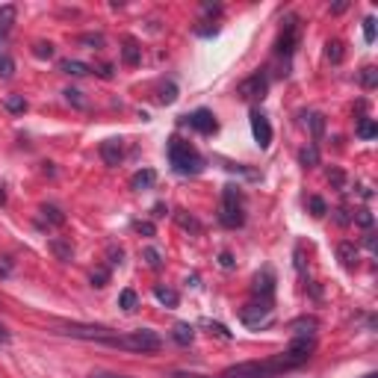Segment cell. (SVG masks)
Wrapping results in <instances>:
<instances>
[{"label": "cell", "instance_id": "cell-5", "mask_svg": "<svg viewBox=\"0 0 378 378\" xmlns=\"http://www.w3.org/2000/svg\"><path fill=\"white\" fill-rule=\"evenodd\" d=\"M299 36H302V24H299L296 15H292V18L284 21L281 33H278V41H275V53H278V57H290V53L296 50V45H299Z\"/></svg>", "mask_w": 378, "mask_h": 378}, {"label": "cell", "instance_id": "cell-2", "mask_svg": "<svg viewBox=\"0 0 378 378\" xmlns=\"http://www.w3.org/2000/svg\"><path fill=\"white\" fill-rule=\"evenodd\" d=\"M104 346H109V349H121V352L151 355V352H160V349H163V340H160V334H157V331H151V328H136V331L116 334V337H109Z\"/></svg>", "mask_w": 378, "mask_h": 378}, {"label": "cell", "instance_id": "cell-1", "mask_svg": "<svg viewBox=\"0 0 378 378\" xmlns=\"http://www.w3.org/2000/svg\"><path fill=\"white\" fill-rule=\"evenodd\" d=\"M290 370H296V360L287 352L266 358V360H243V363H231V367L222 372V378H278Z\"/></svg>", "mask_w": 378, "mask_h": 378}, {"label": "cell", "instance_id": "cell-34", "mask_svg": "<svg viewBox=\"0 0 378 378\" xmlns=\"http://www.w3.org/2000/svg\"><path fill=\"white\" fill-rule=\"evenodd\" d=\"M311 210H313V216H322V213H325V201L313 195V198H311Z\"/></svg>", "mask_w": 378, "mask_h": 378}, {"label": "cell", "instance_id": "cell-32", "mask_svg": "<svg viewBox=\"0 0 378 378\" xmlns=\"http://www.w3.org/2000/svg\"><path fill=\"white\" fill-rule=\"evenodd\" d=\"M363 39H367V41H375V18H367V21H363Z\"/></svg>", "mask_w": 378, "mask_h": 378}, {"label": "cell", "instance_id": "cell-15", "mask_svg": "<svg viewBox=\"0 0 378 378\" xmlns=\"http://www.w3.org/2000/svg\"><path fill=\"white\" fill-rule=\"evenodd\" d=\"M192 337H195V331H192V325H187V322H177V325L172 328V340L177 346H189Z\"/></svg>", "mask_w": 378, "mask_h": 378}, {"label": "cell", "instance_id": "cell-4", "mask_svg": "<svg viewBox=\"0 0 378 378\" xmlns=\"http://www.w3.org/2000/svg\"><path fill=\"white\" fill-rule=\"evenodd\" d=\"M219 222L225 228H240L245 222V204L240 187H225L222 189V207H219Z\"/></svg>", "mask_w": 378, "mask_h": 378}, {"label": "cell", "instance_id": "cell-17", "mask_svg": "<svg viewBox=\"0 0 378 378\" xmlns=\"http://www.w3.org/2000/svg\"><path fill=\"white\" fill-rule=\"evenodd\" d=\"M12 21H15V6H4L0 9V39L12 30Z\"/></svg>", "mask_w": 378, "mask_h": 378}, {"label": "cell", "instance_id": "cell-40", "mask_svg": "<svg viewBox=\"0 0 378 378\" xmlns=\"http://www.w3.org/2000/svg\"><path fill=\"white\" fill-rule=\"evenodd\" d=\"M358 222H360V225H363V228H370V225H372V216L367 213V210H363V213L358 216Z\"/></svg>", "mask_w": 378, "mask_h": 378}, {"label": "cell", "instance_id": "cell-30", "mask_svg": "<svg viewBox=\"0 0 378 378\" xmlns=\"http://www.w3.org/2000/svg\"><path fill=\"white\" fill-rule=\"evenodd\" d=\"M360 83H363V86H367V89H372V86H375V68H372V65H367V68H363V74H360Z\"/></svg>", "mask_w": 378, "mask_h": 378}, {"label": "cell", "instance_id": "cell-3", "mask_svg": "<svg viewBox=\"0 0 378 378\" xmlns=\"http://www.w3.org/2000/svg\"><path fill=\"white\" fill-rule=\"evenodd\" d=\"M169 163H172V169L177 175H198L204 169V157L198 151H195L189 142H184V139H172L169 142Z\"/></svg>", "mask_w": 378, "mask_h": 378}, {"label": "cell", "instance_id": "cell-37", "mask_svg": "<svg viewBox=\"0 0 378 378\" xmlns=\"http://www.w3.org/2000/svg\"><path fill=\"white\" fill-rule=\"evenodd\" d=\"M136 231L145 234V236H151V234H154V225H151V222H136Z\"/></svg>", "mask_w": 378, "mask_h": 378}, {"label": "cell", "instance_id": "cell-10", "mask_svg": "<svg viewBox=\"0 0 378 378\" xmlns=\"http://www.w3.org/2000/svg\"><path fill=\"white\" fill-rule=\"evenodd\" d=\"M187 121H189L192 130H198V133H204V136H210V133L219 130V121H216V116L210 113V109H195L192 116H187Z\"/></svg>", "mask_w": 378, "mask_h": 378}, {"label": "cell", "instance_id": "cell-45", "mask_svg": "<svg viewBox=\"0 0 378 378\" xmlns=\"http://www.w3.org/2000/svg\"><path fill=\"white\" fill-rule=\"evenodd\" d=\"M175 378H204V375H175Z\"/></svg>", "mask_w": 378, "mask_h": 378}, {"label": "cell", "instance_id": "cell-22", "mask_svg": "<svg viewBox=\"0 0 378 378\" xmlns=\"http://www.w3.org/2000/svg\"><path fill=\"white\" fill-rule=\"evenodd\" d=\"M119 307H121V311H133V307H136V292L133 290H124L121 296H119Z\"/></svg>", "mask_w": 378, "mask_h": 378}, {"label": "cell", "instance_id": "cell-31", "mask_svg": "<svg viewBox=\"0 0 378 378\" xmlns=\"http://www.w3.org/2000/svg\"><path fill=\"white\" fill-rule=\"evenodd\" d=\"M107 281H109V272H107V269L92 272V284H95V287H107Z\"/></svg>", "mask_w": 378, "mask_h": 378}, {"label": "cell", "instance_id": "cell-16", "mask_svg": "<svg viewBox=\"0 0 378 378\" xmlns=\"http://www.w3.org/2000/svg\"><path fill=\"white\" fill-rule=\"evenodd\" d=\"M60 68H62L65 74H72V77H83V74H89V72H92L86 62H77V60H65Z\"/></svg>", "mask_w": 378, "mask_h": 378}, {"label": "cell", "instance_id": "cell-27", "mask_svg": "<svg viewBox=\"0 0 378 378\" xmlns=\"http://www.w3.org/2000/svg\"><path fill=\"white\" fill-rule=\"evenodd\" d=\"M6 109H12V113H24V109H27V101H24V97L9 95V97H6Z\"/></svg>", "mask_w": 378, "mask_h": 378}, {"label": "cell", "instance_id": "cell-24", "mask_svg": "<svg viewBox=\"0 0 378 378\" xmlns=\"http://www.w3.org/2000/svg\"><path fill=\"white\" fill-rule=\"evenodd\" d=\"M12 74H15V62H12V57H6V53H4V57H0V77L9 80Z\"/></svg>", "mask_w": 378, "mask_h": 378}, {"label": "cell", "instance_id": "cell-35", "mask_svg": "<svg viewBox=\"0 0 378 378\" xmlns=\"http://www.w3.org/2000/svg\"><path fill=\"white\" fill-rule=\"evenodd\" d=\"M65 97H68V101H74L77 107H86V101L80 97V92H77V89H68V92H65Z\"/></svg>", "mask_w": 378, "mask_h": 378}, {"label": "cell", "instance_id": "cell-29", "mask_svg": "<svg viewBox=\"0 0 378 378\" xmlns=\"http://www.w3.org/2000/svg\"><path fill=\"white\" fill-rule=\"evenodd\" d=\"M41 213H45V219H50L53 225H62V222H65V216L60 213L57 207H45V210H41Z\"/></svg>", "mask_w": 378, "mask_h": 378}, {"label": "cell", "instance_id": "cell-28", "mask_svg": "<svg viewBox=\"0 0 378 378\" xmlns=\"http://www.w3.org/2000/svg\"><path fill=\"white\" fill-rule=\"evenodd\" d=\"M307 124H311L313 136H322V128H325V119H322L319 113H313V116H307Z\"/></svg>", "mask_w": 378, "mask_h": 378}, {"label": "cell", "instance_id": "cell-39", "mask_svg": "<svg viewBox=\"0 0 378 378\" xmlns=\"http://www.w3.org/2000/svg\"><path fill=\"white\" fill-rule=\"evenodd\" d=\"M83 41H86V45H97V48L104 45V39H101V36H83Z\"/></svg>", "mask_w": 378, "mask_h": 378}, {"label": "cell", "instance_id": "cell-6", "mask_svg": "<svg viewBox=\"0 0 378 378\" xmlns=\"http://www.w3.org/2000/svg\"><path fill=\"white\" fill-rule=\"evenodd\" d=\"M62 334L68 337H77V340H95V343H107L109 337H116V328H107V325H62Z\"/></svg>", "mask_w": 378, "mask_h": 378}, {"label": "cell", "instance_id": "cell-9", "mask_svg": "<svg viewBox=\"0 0 378 378\" xmlns=\"http://www.w3.org/2000/svg\"><path fill=\"white\" fill-rule=\"evenodd\" d=\"M251 133H255L260 148L272 145V124H269V119L260 113V109H251Z\"/></svg>", "mask_w": 378, "mask_h": 378}, {"label": "cell", "instance_id": "cell-41", "mask_svg": "<svg viewBox=\"0 0 378 378\" xmlns=\"http://www.w3.org/2000/svg\"><path fill=\"white\" fill-rule=\"evenodd\" d=\"M89 378H128V375H116V372H92Z\"/></svg>", "mask_w": 378, "mask_h": 378}, {"label": "cell", "instance_id": "cell-36", "mask_svg": "<svg viewBox=\"0 0 378 378\" xmlns=\"http://www.w3.org/2000/svg\"><path fill=\"white\" fill-rule=\"evenodd\" d=\"M145 260L154 266V269H157V266H160V255H157V251H154V248H148V251H145Z\"/></svg>", "mask_w": 378, "mask_h": 378}, {"label": "cell", "instance_id": "cell-13", "mask_svg": "<svg viewBox=\"0 0 378 378\" xmlns=\"http://www.w3.org/2000/svg\"><path fill=\"white\" fill-rule=\"evenodd\" d=\"M154 180H157V172L154 169H142V172H136L133 177H130V189H148V187H154Z\"/></svg>", "mask_w": 378, "mask_h": 378}, {"label": "cell", "instance_id": "cell-11", "mask_svg": "<svg viewBox=\"0 0 378 378\" xmlns=\"http://www.w3.org/2000/svg\"><path fill=\"white\" fill-rule=\"evenodd\" d=\"M251 292H255V299H269L272 302V292H275V275H272V269H263V275L255 278V287H251Z\"/></svg>", "mask_w": 378, "mask_h": 378}, {"label": "cell", "instance_id": "cell-21", "mask_svg": "<svg viewBox=\"0 0 378 378\" xmlns=\"http://www.w3.org/2000/svg\"><path fill=\"white\" fill-rule=\"evenodd\" d=\"M33 53H36L39 60H50V57H53V45H50V41H36Z\"/></svg>", "mask_w": 378, "mask_h": 378}, {"label": "cell", "instance_id": "cell-38", "mask_svg": "<svg viewBox=\"0 0 378 378\" xmlns=\"http://www.w3.org/2000/svg\"><path fill=\"white\" fill-rule=\"evenodd\" d=\"M177 222H180L184 228H192V231H198V228H201L198 222H195V219H187V216H177Z\"/></svg>", "mask_w": 378, "mask_h": 378}, {"label": "cell", "instance_id": "cell-43", "mask_svg": "<svg viewBox=\"0 0 378 378\" xmlns=\"http://www.w3.org/2000/svg\"><path fill=\"white\" fill-rule=\"evenodd\" d=\"M6 340H9V334H6L4 328H0V343H6Z\"/></svg>", "mask_w": 378, "mask_h": 378}, {"label": "cell", "instance_id": "cell-7", "mask_svg": "<svg viewBox=\"0 0 378 378\" xmlns=\"http://www.w3.org/2000/svg\"><path fill=\"white\" fill-rule=\"evenodd\" d=\"M243 322L245 325H263V322L272 319V302L269 299H255L251 304L243 307Z\"/></svg>", "mask_w": 378, "mask_h": 378}, {"label": "cell", "instance_id": "cell-23", "mask_svg": "<svg viewBox=\"0 0 378 378\" xmlns=\"http://www.w3.org/2000/svg\"><path fill=\"white\" fill-rule=\"evenodd\" d=\"M328 60H331V62H340V60H343V41H340V39L328 41Z\"/></svg>", "mask_w": 378, "mask_h": 378}, {"label": "cell", "instance_id": "cell-26", "mask_svg": "<svg viewBox=\"0 0 378 378\" xmlns=\"http://www.w3.org/2000/svg\"><path fill=\"white\" fill-rule=\"evenodd\" d=\"M50 248L60 255V260H72V251H74L72 245H65V243H60V240H50Z\"/></svg>", "mask_w": 378, "mask_h": 378}, {"label": "cell", "instance_id": "cell-14", "mask_svg": "<svg viewBox=\"0 0 378 378\" xmlns=\"http://www.w3.org/2000/svg\"><path fill=\"white\" fill-rule=\"evenodd\" d=\"M337 255H340L346 269H355V266H358V248H355V243H340Z\"/></svg>", "mask_w": 378, "mask_h": 378}, {"label": "cell", "instance_id": "cell-44", "mask_svg": "<svg viewBox=\"0 0 378 378\" xmlns=\"http://www.w3.org/2000/svg\"><path fill=\"white\" fill-rule=\"evenodd\" d=\"M6 201V192H4V187H0V204H4Z\"/></svg>", "mask_w": 378, "mask_h": 378}, {"label": "cell", "instance_id": "cell-25", "mask_svg": "<svg viewBox=\"0 0 378 378\" xmlns=\"http://www.w3.org/2000/svg\"><path fill=\"white\" fill-rule=\"evenodd\" d=\"M299 160H302V166H316L319 163V151L311 145V148H304L302 154H299Z\"/></svg>", "mask_w": 378, "mask_h": 378}, {"label": "cell", "instance_id": "cell-18", "mask_svg": "<svg viewBox=\"0 0 378 378\" xmlns=\"http://www.w3.org/2000/svg\"><path fill=\"white\" fill-rule=\"evenodd\" d=\"M154 296H157V302H163L166 307H177V292L175 290H169V287H157V290H154Z\"/></svg>", "mask_w": 378, "mask_h": 378}, {"label": "cell", "instance_id": "cell-42", "mask_svg": "<svg viewBox=\"0 0 378 378\" xmlns=\"http://www.w3.org/2000/svg\"><path fill=\"white\" fill-rule=\"evenodd\" d=\"M331 180H334V184H337V187H343V172L334 169V172H331Z\"/></svg>", "mask_w": 378, "mask_h": 378}, {"label": "cell", "instance_id": "cell-12", "mask_svg": "<svg viewBox=\"0 0 378 378\" xmlns=\"http://www.w3.org/2000/svg\"><path fill=\"white\" fill-rule=\"evenodd\" d=\"M101 157L107 166H119L124 160V145L121 139H107V142H101Z\"/></svg>", "mask_w": 378, "mask_h": 378}, {"label": "cell", "instance_id": "cell-8", "mask_svg": "<svg viewBox=\"0 0 378 378\" xmlns=\"http://www.w3.org/2000/svg\"><path fill=\"white\" fill-rule=\"evenodd\" d=\"M266 89H269V80H266L263 72L251 74L248 80H243L240 86H236V95L243 97V101H260V97L266 95Z\"/></svg>", "mask_w": 378, "mask_h": 378}, {"label": "cell", "instance_id": "cell-19", "mask_svg": "<svg viewBox=\"0 0 378 378\" xmlns=\"http://www.w3.org/2000/svg\"><path fill=\"white\" fill-rule=\"evenodd\" d=\"M124 62H128V65H136L139 62V45H136L133 39L124 41Z\"/></svg>", "mask_w": 378, "mask_h": 378}, {"label": "cell", "instance_id": "cell-33", "mask_svg": "<svg viewBox=\"0 0 378 378\" xmlns=\"http://www.w3.org/2000/svg\"><path fill=\"white\" fill-rule=\"evenodd\" d=\"M175 97H177V89H175V86H166L163 95H160V104H172Z\"/></svg>", "mask_w": 378, "mask_h": 378}, {"label": "cell", "instance_id": "cell-20", "mask_svg": "<svg viewBox=\"0 0 378 378\" xmlns=\"http://www.w3.org/2000/svg\"><path fill=\"white\" fill-rule=\"evenodd\" d=\"M375 133H378V128H375L372 119H363V121L358 124V136H360V139H372Z\"/></svg>", "mask_w": 378, "mask_h": 378}]
</instances>
